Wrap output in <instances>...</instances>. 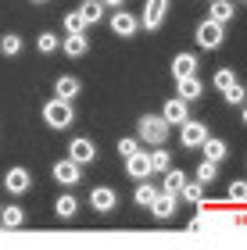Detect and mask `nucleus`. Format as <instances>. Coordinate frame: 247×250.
Masks as SVG:
<instances>
[{
	"mask_svg": "<svg viewBox=\"0 0 247 250\" xmlns=\"http://www.w3.org/2000/svg\"><path fill=\"white\" fill-rule=\"evenodd\" d=\"M72 118H75V111H72V100H61V97H54V100H47L43 104V122L50 125V129H68L72 125Z\"/></svg>",
	"mask_w": 247,
	"mask_h": 250,
	"instance_id": "nucleus-1",
	"label": "nucleus"
},
{
	"mask_svg": "<svg viewBox=\"0 0 247 250\" xmlns=\"http://www.w3.org/2000/svg\"><path fill=\"white\" fill-rule=\"evenodd\" d=\"M136 129H140V140H143V143H154V146H161V143L168 140V129H172V125H168L161 115H143Z\"/></svg>",
	"mask_w": 247,
	"mask_h": 250,
	"instance_id": "nucleus-2",
	"label": "nucleus"
},
{
	"mask_svg": "<svg viewBox=\"0 0 247 250\" xmlns=\"http://www.w3.org/2000/svg\"><path fill=\"white\" fill-rule=\"evenodd\" d=\"M179 129H183V132H179V140H183V146H190V150H201V143L208 140V125H204V122L186 118Z\"/></svg>",
	"mask_w": 247,
	"mask_h": 250,
	"instance_id": "nucleus-3",
	"label": "nucleus"
},
{
	"mask_svg": "<svg viewBox=\"0 0 247 250\" xmlns=\"http://www.w3.org/2000/svg\"><path fill=\"white\" fill-rule=\"evenodd\" d=\"M165 15H168V0H147V4H143V21L140 25L147 32H154V29L165 25Z\"/></svg>",
	"mask_w": 247,
	"mask_h": 250,
	"instance_id": "nucleus-4",
	"label": "nucleus"
},
{
	"mask_svg": "<svg viewBox=\"0 0 247 250\" xmlns=\"http://www.w3.org/2000/svg\"><path fill=\"white\" fill-rule=\"evenodd\" d=\"M222 29H226V25H219V21L204 18V21L197 25V43H201L204 50H219V47H222Z\"/></svg>",
	"mask_w": 247,
	"mask_h": 250,
	"instance_id": "nucleus-5",
	"label": "nucleus"
},
{
	"mask_svg": "<svg viewBox=\"0 0 247 250\" xmlns=\"http://www.w3.org/2000/svg\"><path fill=\"white\" fill-rule=\"evenodd\" d=\"M111 32L122 36V40L136 36V32H140V18L129 15V11H118V7H115V15H111Z\"/></svg>",
	"mask_w": 247,
	"mask_h": 250,
	"instance_id": "nucleus-6",
	"label": "nucleus"
},
{
	"mask_svg": "<svg viewBox=\"0 0 247 250\" xmlns=\"http://www.w3.org/2000/svg\"><path fill=\"white\" fill-rule=\"evenodd\" d=\"M126 172H129V179H136V183H143V179H151V154H143V150H136V154H129L126 157Z\"/></svg>",
	"mask_w": 247,
	"mask_h": 250,
	"instance_id": "nucleus-7",
	"label": "nucleus"
},
{
	"mask_svg": "<svg viewBox=\"0 0 247 250\" xmlns=\"http://www.w3.org/2000/svg\"><path fill=\"white\" fill-rule=\"evenodd\" d=\"M90 208H93V211H100V214L115 211V208H118V193L111 189V186H97L93 193H90Z\"/></svg>",
	"mask_w": 247,
	"mask_h": 250,
	"instance_id": "nucleus-8",
	"label": "nucleus"
},
{
	"mask_svg": "<svg viewBox=\"0 0 247 250\" xmlns=\"http://www.w3.org/2000/svg\"><path fill=\"white\" fill-rule=\"evenodd\" d=\"M4 186H7V193H15V197H22V193H29V186H32V175H29V168H11V172L4 175Z\"/></svg>",
	"mask_w": 247,
	"mask_h": 250,
	"instance_id": "nucleus-9",
	"label": "nucleus"
},
{
	"mask_svg": "<svg viewBox=\"0 0 247 250\" xmlns=\"http://www.w3.org/2000/svg\"><path fill=\"white\" fill-rule=\"evenodd\" d=\"M68 157L75 165H93V157H97V146L86 140V136H79V140H72L68 143Z\"/></svg>",
	"mask_w": 247,
	"mask_h": 250,
	"instance_id": "nucleus-10",
	"label": "nucleus"
},
{
	"mask_svg": "<svg viewBox=\"0 0 247 250\" xmlns=\"http://www.w3.org/2000/svg\"><path fill=\"white\" fill-rule=\"evenodd\" d=\"M161 118L168 125H183L190 118V111H186V100L183 97H172V100H165V107H161Z\"/></svg>",
	"mask_w": 247,
	"mask_h": 250,
	"instance_id": "nucleus-11",
	"label": "nucleus"
},
{
	"mask_svg": "<svg viewBox=\"0 0 247 250\" xmlns=\"http://www.w3.org/2000/svg\"><path fill=\"white\" fill-rule=\"evenodd\" d=\"M79 172H83V165H75L72 157H65V161L54 165V179H58L61 186H75L79 183Z\"/></svg>",
	"mask_w": 247,
	"mask_h": 250,
	"instance_id": "nucleus-12",
	"label": "nucleus"
},
{
	"mask_svg": "<svg viewBox=\"0 0 247 250\" xmlns=\"http://www.w3.org/2000/svg\"><path fill=\"white\" fill-rule=\"evenodd\" d=\"M61 50L68 54V58H83V54L90 50V40H86V32H68V36L61 40Z\"/></svg>",
	"mask_w": 247,
	"mask_h": 250,
	"instance_id": "nucleus-13",
	"label": "nucleus"
},
{
	"mask_svg": "<svg viewBox=\"0 0 247 250\" xmlns=\"http://www.w3.org/2000/svg\"><path fill=\"white\" fill-rule=\"evenodd\" d=\"M176 97H183L186 104H190V100H201V97H204V83H201L197 75H186V79H179V93H176Z\"/></svg>",
	"mask_w": 247,
	"mask_h": 250,
	"instance_id": "nucleus-14",
	"label": "nucleus"
},
{
	"mask_svg": "<svg viewBox=\"0 0 247 250\" xmlns=\"http://www.w3.org/2000/svg\"><path fill=\"white\" fill-rule=\"evenodd\" d=\"M147 211L154 214V218H161V222H165V218H172V214H176V197H172V193H158Z\"/></svg>",
	"mask_w": 247,
	"mask_h": 250,
	"instance_id": "nucleus-15",
	"label": "nucleus"
},
{
	"mask_svg": "<svg viewBox=\"0 0 247 250\" xmlns=\"http://www.w3.org/2000/svg\"><path fill=\"white\" fill-rule=\"evenodd\" d=\"M22 225H25V211H22L18 204L0 208V229H22Z\"/></svg>",
	"mask_w": 247,
	"mask_h": 250,
	"instance_id": "nucleus-16",
	"label": "nucleus"
},
{
	"mask_svg": "<svg viewBox=\"0 0 247 250\" xmlns=\"http://www.w3.org/2000/svg\"><path fill=\"white\" fill-rule=\"evenodd\" d=\"M194 72H197V58H194V54H176V58H172L176 83H179V79H186V75H194Z\"/></svg>",
	"mask_w": 247,
	"mask_h": 250,
	"instance_id": "nucleus-17",
	"label": "nucleus"
},
{
	"mask_svg": "<svg viewBox=\"0 0 247 250\" xmlns=\"http://www.w3.org/2000/svg\"><path fill=\"white\" fill-rule=\"evenodd\" d=\"M54 97H61V100L79 97V79H75V75H61L58 83H54Z\"/></svg>",
	"mask_w": 247,
	"mask_h": 250,
	"instance_id": "nucleus-18",
	"label": "nucleus"
},
{
	"mask_svg": "<svg viewBox=\"0 0 247 250\" xmlns=\"http://www.w3.org/2000/svg\"><path fill=\"white\" fill-rule=\"evenodd\" d=\"M79 15L86 18V25H97L104 18V0H83L79 4Z\"/></svg>",
	"mask_w": 247,
	"mask_h": 250,
	"instance_id": "nucleus-19",
	"label": "nucleus"
},
{
	"mask_svg": "<svg viewBox=\"0 0 247 250\" xmlns=\"http://www.w3.org/2000/svg\"><path fill=\"white\" fill-rule=\"evenodd\" d=\"M208 18L219 21V25H226V21H233V4H229V0H211Z\"/></svg>",
	"mask_w": 247,
	"mask_h": 250,
	"instance_id": "nucleus-20",
	"label": "nucleus"
},
{
	"mask_svg": "<svg viewBox=\"0 0 247 250\" xmlns=\"http://www.w3.org/2000/svg\"><path fill=\"white\" fill-rule=\"evenodd\" d=\"M201 154H204L208 157V161H222V157H226V143H222V140H211V136H208V140L204 143H201Z\"/></svg>",
	"mask_w": 247,
	"mask_h": 250,
	"instance_id": "nucleus-21",
	"label": "nucleus"
},
{
	"mask_svg": "<svg viewBox=\"0 0 247 250\" xmlns=\"http://www.w3.org/2000/svg\"><path fill=\"white\" fill-rule=\"evenodd\" d=\"M154 197H158V189H154V186L147 183V179H143V183H136V193H133V200H136L140 208H151Z\"/></svg>",
	"mask_w": 247,
	"mask_h": 250,
	"instance_id": "nucleus-22",
	"label": "nucleus"
},
{
	"mask_svg": "<svg viewBox=\"0 0 247 250\" xmlns=\"http://www.w3.org/2000/svg\"><path fill=\"white\" fill-rule=\"evenodd\" d=\"M54 211H58V218H72V214L79 211V200H75L72 193H65V197H58V204H54Z\"/></svg>",
	"mask_w": 247,
	"mask_h": 250,
	"instance_id": "nucleus-23",
	"label": "nucleus"
},
{
	"mask_svg": "<svg viewBox=\"0 0 247 250\" xmlns=\"http://www.w3.org/2000/svg\"><path fill=\"white\" fill-rule=\"evenodd\" d=\"M151 168H154V172H161V175H165L168 168H172V154H168L165 146H158V150L151 154Z\"/></svg>",
	"mask_w": 247,
	"mask_h": 250,
	"instance_id": "nucleus-24",
	"label": "nucleus"
},
{
	"mask_svg": "<svg viewBox=\"0 0 247 250\" xmlns=\"http://www.w3.org/2000/svg\"><path fill=\"white\" fill-rule=\"evenodd\" d=\"M183 183H186V175L179 172V168H168V172H165V193H172V197H176V193L183 189Z\"/></svg>",
	"mask_w": 247,
	"mask_h": 250,
	"instance_id": "nucleus-25",
	"label": "nucleus"
},
{
	"mask_svg": "<svg viewBox=\"0 0 247 250\" xmlns=\"http://www.w3.org/2000/svg\"><path fill=\"white\" fill-rule=\"evenodd\" d=\"M0 54H4V58H18V54H22V36H15V32L4 36V40H0Z\"/></svg>",
	"mask_w": 247,
	"mask_h": 250,
	"instance_id": "nucleus-26",
	"label": "nucleus"
},
{
	"mask_svg": "<svg viewBox=\"0 0 247 250\" xmlns=\"http://www.w3.org/2000/svg\"><path fill=\"white\" fill-rule=\"evenodd\" d=\"M215 175H219V165L204 157V161L197 165V183H215Z\"/></svg>",
	"mask_w": 247,
	"mask_h": 250,
	"instance_id": "nucleus-27",
	"label": "nucleus"
},
{
	"mask_svg": "<svg viewBox=\"0 0 247 250\" xmlns=\"http://www.w3.org/2000/svg\"><path fill=\"white\" fill-rule=\"evenodd\" d=\"M222 97H226V104H233V107H240V104H244V97H247V89H244L240 83H233L229 89H222Z\"/></svg>",
	"mask_w": 247,
	"mask_h": 250,
	"instance_id": "nucleus-28",
	"label": "nucleus"
},
{
	"mask_svg": "<svg viewBox=\"0 0 247 250\" xmlns=\"http://www.w3.org/2000/svg\"><path fill=\"white\" fill-rule=\"evenodd\" d=\"M58 36H54V32H40V36H36V47L43 50V54H54V50H58Z\"/></svg>",
	"mask_w": 247,
	"mask_h": 250,
	"instance_id": "nucleus-29",
	"label": "nucleus"
},
{
	"mask_svg": "<svg viewBox=\"0 0 247 250\" xmlns=\"http://www.w3.org/2000/svg\"><path fill=\"white\" fill-rule=\"evenodd\" d=\"M65 29L68 32H86V18L79 11H68V15H65Z\"/></svg>",
	"mask_w": 247,
	"mask_h": 250,
	"instance_id": "nucleus-30",
	"label": "nucleus"
},
{
	"mask_svg": "<svg viewBox=\"0 0 247 250\" xmlns=\"http://www.w3.org/2000/svg\"><path fill=\"white\" fill-rule=\"evenodd\" d=\"M179 193H183L190 204H201V200H204V186H197V183H183V189H179Z\"/></svg>",
	"mask_w": 247,
	"mask_h": 250,
	"instance_id": "nucleus-31",
	"label": "nucleus"
},
{
	"mask_svg": "<svg viewBox=\"0 0 247 250\" xmlns=\"http://www.w3.org/2000/svg\"><path fill=\"white\" fill-rule=\"evenodd\" d=\"M233 83H237V75H233V68H219V72H215V86H219V89H229Z\"/></svg>",
	"mask_w": 247,
	"mask_h": 250,
	"instance_id": "nucleus-32",
	"label": "nucleus"
},
{
	"mask_svg": "<svg viewBox=\"0 0 247 250\" xmlns=\"http://www.w3.org/2000/svg\"><path fill=\"white\" fill-rule=\"evenodd\" d=\"M229 200H247V183H229Z\"/></svg>",
	"mask_w": 247,
	"mask_h": 250,
	"instance_id": "nucleus-33",
	"label": "nucleus"
},
{
	"mask_svg": "<svg viewBox=\"0 0 247 250\" xmlns=\"http://www.w3.org/2000/svg\"><path fill=\"white\" fill-rule=\"evenodd\" d=\"M136 150H140L136 140H118V154H122V157H129V154H136Z\"/></svg>",
	"mask_w": 247,
	"mask_h": 250,
	"instance_id": "nucleus-34",
	"label": "nucleus"
},
{
	"mask_svg": "<svg viewBox=\"0 0 247 250\" xmlns=\"http://www.w3.org/2000/svg\"><path fill=\"white\" fill-rule=\"evenodd\" d=\"M126 0H104V7H122Z\"/></svg>",
	"mask_w": 247,
	"mask_h": 250,
	"instance_id": "nucleus-35",
	"label": "nucleus"
},
{
	"mask_svg": "<svg viewBox=\"0 0 247 250\" xmlns=\"http://www.w3.org/2000/svg\"><path fill=\"white\" fill-rule=\"evenodd\" d=\"M244 125H247V107H244Z\"/></svg>",
	"mask_w": 247,
	"mask_h": 250,
	"instance_id": "nucleus-36",
	"label": "nucleus"
},
{
	"mask_svg": "<svg viewBox=\"0 0 247 250\" xmlns=\"http://www.w3.org/2000/svg\"><path fill=\"white\" fill-rule=\"evenodd\" d=\"M32 4H43V0H32Z\"/></svg>",
	"mask_w": 247,
	"mask_h": 250,
	"instance_id": "nucleus-37",
	"label": "nucleus"
}]
</instances>
